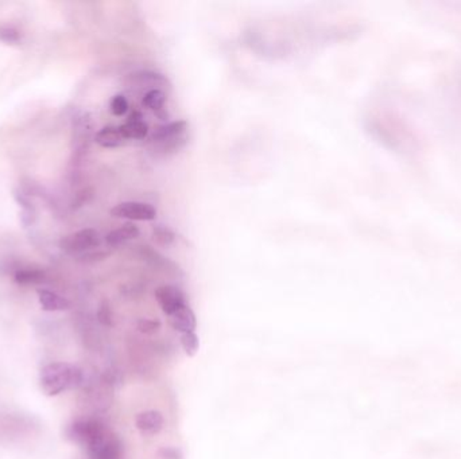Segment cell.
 I'll return each mask as SVG.
<instances>
[{
	"label": "cell",
	"mask_w": 461,
	"mask_h": 459,
	"mask_svg": "<svg viewBox=\"0 0 461 459\" xmlns=\"http://www.w3.org/2000/svg\"><path fill=\"white\" fill-rule=\"evenodd\" d=\"M139 233H141V230L135 224L127 223L116 230H111L105 236V243L109 248H118L120 245H125L128 241L136 239L139 236Z\"/></svg>",
	"instance_id": "obj_10"
},
{
	"label": "cell",
	"mask_w": 461,
	"mask_h": 459,
	"mask_svg": "<svg viewBox=\"0 0 461 459\" xmlns=\"http://www.w3.org/2000/svg\"><path fill=\"white\" fill-rule=\"evenodd\" d=\"M188 139L187 136H181L177 139H171L168 142H161V143H154L153 145V151H155L157 154L161 155H169V154H174L177 151H180L181 148H184L187 145Z\"/></svg>",
	"instance_id": "obj_16"
},
{
	"label": "cell",
	"mask_w": 461,
	"mask_h": 459,
	"mask_svg": "<svg viewBox=\"0 0 461 459\" xmlns=\"http://www.w3.org/2000/svg\"><path fill=\"white\" fill-rule=\"evenodd\" d=\"M181 346L189 357L197 355L200 349V339L196 332L192 333L181 334Z\"/></svg>",
	"instance_id": "obj_18"
},
{
	"label": "cell",
	"mask_w": 461,
	"mask_h": 459,
	"mask_svg": "<svg viewBox=\"0 0 461 459\" xmlns=\"http://www.w3.org/2000/svg\"><path fill=\"white\" fill-rule=\"evenodd\" d=\"M126 140H143L148 136V125L141 112L134 111L125 124L119 125Z\"/></svg>",
	"instance_id": "obj_6"
},
{
	"label": "cell",
	"mask_w": 461,
	"mask_h": 459,
	"mask_svg": "<svg viewBox=\"0 0 461 459\" xmlns=\"http://www.w3.org/2000/svg\"><path fill=\"white\" fill-rule=\"evenodd\" d=\"M151 234L153 240L161 247H170L175 241V233L166 225H155Z\"/></svg>",
	"instance_id": "obj_17"
},
{
	"label": "cell",
	"mask_w": 461,
	"mask_h": 459,
	"mask_svg": "<svg viewBox=\"0 0 461 459\" xmlns=\"http://www.w3.org/2000/svg\"><path fill=\"white\" fill-rule=\"evenodd\" d=\"M46 277V273L37 267H19L14 271V280L22 286L40 284Z\"/></svg>",
	"instance_id": "obj_13"
},
{
	"label": "cell",
	"mask_w": 461,
	"mask_h": 459,
	"mask_svg": "<svg viewBox=\"0 0 461 459\" xmlns=\"http://www.w3.org/2000/svg\"><path fill=\"white\" fill-rule=\"evenodd\" d=\"M102 244V236L96 230L86 228V230L73 232L65 236L60 241V248L68 255L80 256L85 252L96 250Z\"/></svg>",
	"instance_id": "obj_2"
},
{
	"label": "cell",
	"mask_w": 461,
	"mask_h": 459,
	"mask_svg": "<svg viewBox=\"0 0 461 459\" xmlns=\"http://www.w3.org/2000/svg\"><path fill=\"white\" fill-rule=\"evenodd\" d=\"M165 103H166V95L161 89H150L143 97V105L154 112L164 109Z\"/></svg>",
	"instance_id": "obj_15"
},
{
	"label": "cell",
	"mask_w": 461,
	"mask_h": 459,
	"mask_svg": "<svg viewBox=\"0 0 461 459\" xmlns=\"http://www.w3.org/2000/svg\"><path fill=\"white\" fill-rule=\"evenodd\" d=\"M85 449L91 459H120L122 444L119 439L111 435L107 430L99 433L92 439Z\"/></svg>",
	"instance_id": "obj_3"
},
{
	"label": "cell",
	"mask_w": 461,
	"mask_h": 459,
	"mask_svg": "<svg viewBox=\"0 0 461 459\" xmlns=\"http://www.w3.org/2000/svg\"><path fill=\"white\" fill-rule=\"evenodd\" d=\"M159 328H161V323H159V321H155V319H141L138 322V329L142 333H155L159 330Z\"/></svg>",
	"instance_id": "obj_22"
},
{
	"label": "cell",
	"mask_w": 461,
	"mask_h": 459,
	"mask_svg": "<svg viewBox=\"0 0 461 459\" xmlns=\"http://www.w3.org/2000/svg\"><path fill=\"white\" fill-rule=\"evenodd\" d=\"M22 40L21 31L13 26L0 27V41L8 45H17Z\"/></svg>",
	"instance_id": "obj_20"
},
{
	"label": "cell",
	"mask_w": 461,
	"mask_h": 459,
	"mask_svg": "<svg viewBox=\"0 0 461 459\" xmlns=\"http://www.w3.org/2000/svg\"><path fill=\"white\" fill-rule=\"evenodd\" d=\"M159 456L164 459H181V451L174 447H164L159 451Z\"/></svg>",
	"instance_id": "obj_24"
},
{
	"label": "cell",
	"mask_w": 461,
	"mask_h": 459,
	"mask_svg": "<svg viewBox=\"0 0 461 459\" xmlns=\"http://www.w3.org/2000/svg\"><path fill=\"white\" fill-rule=\"evenodd\" d=\"M95 142L104 148H116L126 143L119 125H107L95 135Z\"/></svg>",
	"instance_id": "obj_11"
},
{
	"label": "cell",
	"mask_w": 461,
	"mask_h": 459,
	"mask_svg": "<svg viewBox=\"0 0 461 459\" xmlns=\"http://www.w3.org/2000/svg\"><path fill=\"white\" fill-rule=\"evenodd\" d=\"M130 108L128 100H127L125 95H116L112 97L111 103H109V111L115 115V116H123L126 115L127 111Z\"/></svg>",
	"instance_id": "obj_21"
},
{
	"label": "cell",
	"mask_w": 461,
	"mask_h": 459,
	"mask_svg": "<svg viewBox=\"0 0 461 459\" xmlns=\"http://www.w3.org/2000/svg\"><path fill=\"white\" fill-rule=\"evenodd\" d=\"M165 424V419L159 411L148 410L138 414L135 417V426L136 428L146 435H155L158 434Z\"/></svg>",
	"instance_id": "obj_8"
},
{
	"label": "cell",
	"mask_w": 461,
	"mask_h": 459,
	"mask_svg": "<svg viewBox=\"0 0 461 459\" xmlns=\"http://www.w3.org/2000/svg\"><path fill=\"white\" fill-rule=\"evenodd\" d=\"M97 315H99V319H100V322H102V323H104V325H107V326H109V325H111V321H112V313H111V307H109V305H108L107 302H103V303L100 305V307H99V313H97Z\"/></svg>",
	"instance_id": "obj_23"
},
{
	"label": "cell",
	"mask_w": 461,
	"mask_h": 459,
	"mask_svg": "<svg viewBox=\"0 0 461 459\" xmlns=\"http://www.w3.org/2000/svg\"><path fill=\"white\" fill-rule=\"evenodd\" d=\"M128 81L131 83H138V85H150L151 89H159L155 86H161V85L168 83V80L164 74L150 72V70H141V72L131 73L128 76Z\"/></svg>",
	"instance_id": "obj_14"
},
{
	"label": "cell",
	"mask_w": 461,
	"mask_h": 459,
	"mask_svg": "<svg viewBox=\"0 0 461 459\" xmlns=\"http://www.w3.org/2000/svg\"><path fill=\"white\" fill-rule=\"evenodd\" d=\"M187 129H188V122L185 120H175V122H170L168 124L159 125L153 131L150 136V142L151 145H154L185 136Z\"/></svg>",
	"instance_id": "obj_7"
},
{
	"label": "cell",
	"mask_w": 461,
	"mask_h": 459,
	"mask_svg": "<svg viewBox=\"0 0 461 459\" xmlns=\"http://www.w3.org/2000/svg\"><path fill=\"white\" fill-rule=\"evenodd\" d=\"M83 372L70 364L54 362L41 372V387L47 395L56 396L65 391L77 388L83 382Z\"/></svg>",
	"instance_id": "obj_1"
},
{
	"label": "cell",
	"mask_w": 461,
	"mask_h": 459,
	"mask_svg": "<svg viewBox=\"0 0 461 459\" xmlns=\"http://www.w3.org/2000/svg\"><path fill=\"white\" fill-rule=\"evenodd\" d=\"M38 299L43 310L46 312H63L70 307V302L66 298L52 290H40Z\"/></svg>",
	"instance_id": "obj_12"
},
{
	"label": "cell",
	"mask_w": 461,
	"mask_h": 459,
	"mask_svg": "<svg viewBox=\"0 0 461 459\" xmlns=\"http://www.w3.org/2000/svg\"><path fill=\"white\" fill-rule=\"evenodd\" d=\"M155 299L161 307V310L170 316L181 307L187 306L185 293L181 291L177 286H161L155 290Z\"/></svg>",
	"instance_id": "obj_5"
},
{
	"label": "cell",
	"mask_w": 461,
	"mask_h": 459,
	"mask_svg": "<svg viewBox=\"0 0 461 459\" xmlns=\"http://www.w3.org/2000/svg\"><path fill=\"white\" fill-rule=\"evenodd\" d=\"M111 216L116 218H126L131 221H153L157 217V210L146 202L127 201L111 209Z\"/></svg>",
	"instance_id": "obj_4"
},
{
	"label": "cell",
	"mask_w": 461,
	"mask_h": 459,
	"mask_svg": "<svg viewBox=\"0 0 461 459\" xmlns=\"http://www.w3.org/2000/svg\"><path fill=\"white\" fill-rule=\"evenodd\" d=\"M111 253L108 250L96 248V250H89V252H85L83 255H80L77 257V260L80 263H84V264H93V263H97V261L104 260Z\"/></svg>",
	"instance_id": "obj_19"
},
{
	"label": "cell",
	"mask_w": 461,
	"mask_h": 459,
	"mask_svg": "<svg viewBox=\"0 0 461 459\" xmlns=\"http://www.w3.org/2000/svg\"><path fill=\"white\" fill-rule=\"evenodd\" d=\"M169 322L171 328L178 333L185 334L196 332L197 328V318L194 312L189 307L188 305L177 310L175 313L169 316Z\"/></svg>",
	"instance_id": "obj_9"
}]
</instances>
